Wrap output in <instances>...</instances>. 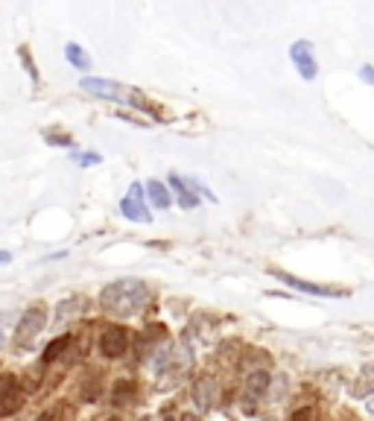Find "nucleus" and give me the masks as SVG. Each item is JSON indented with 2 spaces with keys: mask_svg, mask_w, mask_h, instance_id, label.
<instances>
[{
  "mask_svg": "<svg viewBox=\"0 0 374 421\" xmlns=\"http://www.w3.org/2000/svg\"><path fill=\"white\" fill-rule=\"evenodd\" d=\"M21 407V383L15 374H0V416H9Z\"/></svg>",
  "mask_w": 374,
  "mask_h": 421,
  "instance_id": "nucleus-9",
  "label": "nucleus"
},
{
  "mask_svg": "<svg viewBox=\"0 0 374 421\" xmlns=\"http://www.w3.org/2000/svg\"><path fill=\"white\" fill-rule=\"evenodd\" d=\"M132 398H135V383L126 381V377L112 386V404H114V407H126Z\"/></svg>",
  "mask_w": 374,
  "mask_h": 421,
  "instance_id": "nucleus-18",
  "label": "nucleus"
},
{
  "mask_svg": "<svg viewBox=\"0 0 374 421\" xmlns=\"http://www.w3.org/2000/svg\"><path fill=\"white\" fill-rule=\"evenodd\" d=\"M138 421H149V418H138Z\"/></svg>",
  "mask_w": 374,
  "mask_h": 421,
  "instance_id": "nucleus-28",
  "label": "nucleus"
},
{
  "mask_svg": "<svg viewBox=\"0 0 374 421\" xmlns=\"http://www.w3.org/2000/svg\"><path fill=\"white\" fill-rule=\"evenodd\" d=\"M71 342H73V337H71V333H62V337L59 340H53L50 345H47V351H44V363H56V360H62L64 357V351H68L71 348Z\"/></svg>",
  "mask_w": 374,
  "mask_h": 421,
  "instance_id": "nucleus-17",
  "label": "nucleus"
},
{
  "mask_svg": "<svg viewBox=\"0 0 374 421\" xmlns=\"http://www.w3.org/2000/svg\"><path fill=\"white\" fill-rule=\"evenodd\" d=\"M97 348H100L105 360H120L129 351V331L120 325H108L97 340Z\"/></svg>",
  "mask_w": 374,
  "mask_h": 421,
  "instance_id": "nucleus-5",
  "label": "nucleus"
},
{
  "mask_svg": "<svg viewBox=\"0 0 374 421\" xmlns=\"http://www.w3.org/2000/svg\"><path fill=\"white\" fill-rule=\"evenodd\" d=\"M79 88L85 94L97 97V100H108V103H117V105H129L135 112H144V114H158V109L152 105L144 94L138 88H126L114 79H100V77H82L79 79Z\"/></svg>",
  "mask_w": 374,
  "mask_h": 421,
  "instance_id": "nucleus-2",
  "label": "nucleus"
},
{
  "mask_svg": "<svg viewBox=\"0 0 374 421\" xmlns=\"http://www.w3.org/2000/svg\"><path fill=\"white\" fill-rule=\"evenodd\" d=\"M360 79L366 85H374V64H362V68H360Z\"/></svg>",
  "mask_w": 374,
  "mask_h": 421,
  "instance_id": "nucleus-23",
  "label": "nucleus"
},
{
  "mask_svg": "<svg viewBox=\"0 0 374 421\" xmlns=\"http://www.w3.org/2000/svg\"><path fill=\"white\" fill-rule=\"evenodd\" d=\"M64 59H68L76 71H91V56H88L76 41H68V44H64Z\"/></svg>",
  "mask_w": 374,
  "mask_h": 421,
  "instance_id": "nucleus-16",
  "label": "nucleus"
},
{
  "mask_svg": "<svg viewBox=\"0 0 374 421\" xmlns=\"http://www.w3.org/2000/svg\"><path fill=\"white\" fill-rule=\"evenodd\" d=\"M73 161H76V164H79V167H94V164H100V155H97V153H73Z\"/></svg>",
  "mask_w": 374,
  "mask_h": 421,
  "instance_id": "nucleus-21",
  "label": "nucleus"
},
{
  "mask_svg": "<svg viewBox=\"0 0 374 421\" xmlns=\"http://www.w3.org/2000/svg\"><path fill=\"white\" fill-rule=\"evenodd\" d=\"M272 278L284 281V284H287V287L299 290V293H307V296H322V298H339V296H345V290L325 287V284H313V281L295 278V275H290V272H281V269H272Z\"/></svg>",
  "mask_w": 374,
  "mask_h": 421,
  "instance_id": "nucleus-8",
  "label": "nucleus"
},
{
  "mask_svg": "<svg viewBox=\"0 0 374 421\" xmlns=\"http://www.w3.org/2000/svg\"><path fill=\"white\" fill-rule=\"evenodd\" d=\"M18 59H21V64H24L27 77L38 85V68H36V62H32V56H29V47H18Z\"/></svg>",
  "mask_w": 374,
  "mask_h": 421,
  "instance_id": "nucleus-20",
  "label": "nucleus"
},
{
  "mask_svg": "<svg viewBox=\"0 0 374 421\" xmlns=\"http://www.w3.org/2000/svg\"><path fill=\"white\" fill-rule=\"evenodd\" d=\"M193 363V354L184 348V345H167V348H158L155 354H152V369L161 372V374H173L175 383L182 381V374L190 369Z\"/></svg>",
  "mask_w": 374,
  "mask_h": 421,
  "instance_id": "nucleus-4",
  "label": "nucleus"
},
{
  "mask_svg": "<svg viewBox=\"0 0 374 421\" xmlns=\"http://www.w3.org/2000/svg\"><path fill=\"white\" fill-rule=\"evenodd\" d=\"M287 421H313V409L310 407H299Z\"/></svg>",
  "mask_w": 374,
  "mask_h": 421,
  "instance_id": "nucleus-22",
  "label": "nucleus"
},
{
  "mask_svg": "<svg viewBox=\"0 0 374 421\" xmlns=\"http://www.w3.org/2000/svg\"><path fill=\"white\" fill-rule=\"evenodd\" d=\"M44 140L50 146H73V138L68 132H59V129H44Z\"/></svg>",
  "mask_w": 374,
  "mask_h": 421,
  "instance_id": "nucleus-19",
  "label": "nucleus"
},
{
  "mask_svg": "<svg viewBox=\"0 0 374 421\" xmlns=\"http://www.w3.org/2000/svg\"><path fill=\"white\" fill-rule=\"evenodd\" d=\"M152 301V290L138 278H123V281H114V284L103 287L100 293V307L112 316H138L144 313Z\"/></svg>",
  "mask_w": 374,
  "mask_h": 421,
  "instance_id": "nucleus-1",
  "label": "nucleus"
},
{
  "mask_svg": "<svg viewBox=\"0 0 374 421\" xmlns=\"http://www.w3.org/2000/svg\"><path fill=\"white\" fill-rule=\"evenodd\" d=\"M120 214L132 222H152V214L147 211V202H144V185L135 181L129 188V193L120 199Z\"/></svg>",
  "mask_w": 374,
  "mask_h": 421,
  "instance_id": "nucleus-7",
  "label": "nucleus"
},
{
  "mask_svg": "<svg viewBox=\"0 0 374 421\" xmlns=\"http://www.w3.org/2000/svg\"><path fill=\"white\" fill-rule=\"evenodd\" d=\"M193 404L199 407V413H208L214 404H216V395H219V386L214 377H208V374H199L196 377V383H193Z\"/></svg>",
  "mask_w": 374,
  "mask_h": 421,
  "instance_id": "nucleus-11",
  "label": "nucleus"
},
{
  "mask_svg": "<svg viewBox=\"0 0 374 421\" xmlns=\"http://www.w3.org/2000/svg\"><path fill=\"white\" fill-rule=\"evenodd\" d=\"M263 421H272V418H263Z\"/></svg>",
  "mask_w": 374,
  "mask_h": 421,
  "instance_id": "nucleus-29",
  "label": "nucleus"
},
{
  "mask_svg": "<svg viewBox=\"0 0 374 421\" xmlns=\"http://www.w3.org/2000/svg\"><path fill=\"white\" fill-rule=\"evenodd\" d=\"M44 328H47V307H44V305H32V307L24 310V316L18 319L12 342L18 345V348H32L36 340L44 333Z\"/></svg>",
  "mask_w": 374,
  "mask_h": 421,
  "instance_id": "nucleus-3",
  "label": "nucleus"
},
{
  "mask_svg": "<svg viewBox=\"0 0 374 421\" xmlns=\"http://www.w3.org/2000/svg\"><path fill=\"white\" fill-rule=\"evenodd\" d=\"M85 310H88V301L79 298V296H73V298H68V301H62V305H59L56 322H68V319H73V316H82Z\"/></svg>",
  "mask_w": 374,
  "mask_h": 421,
  "instance_id": "nucleus-15",
  "label": "nucleus"
},
{
  "mask_svg": "<svg viewBox=\"0 0 374 421\" xmlns=\"http://www.w3.org/2000/svg\"><path fill=\"white\" fill-rule=\"evenodd\" d=\"M108 421H120V418H117V416H114V418H108Z\"/></svg>",
  "mask_w": 374,
  "mask_h": 421,
  "instance_id": "nucleus-27",
  "label": "nucleus"
},
{
  "mask_svg": "<svg viewBox=\"0 0 374 421\" xmlns=\"http://www.w3.org/2000/svg\"><path fill=\"white\" fill-rule=\"evenodd\" d=\"M3 342H6V337H3V331H0V348H3Z\"/></svg>",
  "mask_w": 374,
  "mask_h": 421,
  "instance_id": "nucleus-26",
  "label": "nucleus"
},
{
  "mask_svg": "<svg viewBox=\"0 0 374 421\" xmlns=\"http://www.w3.org/2000/svg\"><path fill=\"white\" fill-rule=\"evenodd\" d=\"M351 395H354L357 401H362V398L374 395V363H369V366H362V369H360L357 381L351 383Z\"/></svg>",
  "mask_w": 374,
  "mask_h": 421,
  "instance_id": "nucleus-14",
  "label": "nucleus"
},
{
  "mask_svg": "<svg viewBox=\"0 0 374 421\" xmlns=\"http://www.w3.org/2000/svg\"><path fill=\"white\" fill-rule=\"evenodd\" d=\"M269 383H272V374L266 369H255V372L246 374V392L243 395L249 398V404H243V407L249 409V413L255 409V404L260 401V398L269 392Z\"/></svg>",
  "mask_w": 374,
  "mask_h": 421,
  "instance_id": "nucleus-10",
  "label": "nucleus"
},
{
  "mask_svg": "<svg viewBox=\"0 0 374 421\" xmlns=\"http://www.w3.org/2000/svg\"><path fill=\"white\" fill-rule=\"evenodd\" d=\"M167 188L175 193V202H179L184 211H193V208H199V196H196V193L190 190V185H187V179L175 176V173H170V179H167Z\"/></svg>",
  "mask_w": 374,
  "mask_h": 421,
  "instance_id": "nucleus-12",
  "label": "nucleus"
},
{
  "mask_svg": "<svg viewBox=\"0 0 374 421\" xmlns=\"http://www.w3.org/2000/svg\"><path fill=\"white\" fill-rule=\"evenodd\" d=\"M290 62L295 64V71H299V77L304 82H313L316 73H319V64H316V56H313V44L310 41H292L290 44Z\"/></svg>",
  "mask_w": 374,
  "mask_h": 421,
  "instance_id": "nucleus-6",
  "label": "nucleus"
},
{
  "mask_svg": "<svg viewBox=\"0 0 374 421\" xmlns=\"http://www.w3.org/2000/svg\"><path fill=\"white\" fill-rule=\"evenodd\" d=\"M9 261H12V255H9V252H3V249H0V266H3V264H9Z\"/></svg>",
  "mask_w": 374,
  "mask_h": 421,
  "instance_id": "nucleus-24",
  "label": "nucleus"
},
{
  "mask_svg": "<svg viewBox=\"0 0 374 421\" xmlns=\"http://www.w3.org/2000/svg\"><path fill=\"white\" fill-rule=\"evenodd\" d=\"M179 421H199V418H196V416H193V413H184V416H182V418H179Z\"/></svg>",
  "mask_w": 374,
  "mask_h": 421,
  "instance_id": "nucleus-25",
  "label": "nucleus"
},
{
  "mask_svg": "<svg viewBox=\"0 0 374 421\" xmlns=\"http://www.w3.org/2000/svg\"><path fill=\"white\" fill-rule=\"evenodd\" d=\"M144 188H147V196H149V202H152V208H158V211H167L170 205H173V193H170V188L164 185V181L149 179Z\"/></svg>",
  "mask_w": 374,
  "mask_h": 421,
  "instance_id": "nucleus-13",
  "label": "nucleus"
}]
</instances>
